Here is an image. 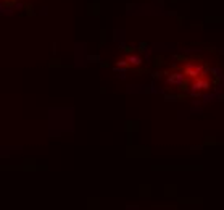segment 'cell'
<instances>
[{"mask_svg":"<svg viewBox=\"0 0 224 210\" xmlns=\"http://www.w3.org/2000/svg\"><path fill=\"white\" fill-rule=\"evenodd\" d=\"M221 84V73L202 55L177 57L163 73V86L168 92L184 97L211 94Z\"/></svg>","mask_w":224,"mask_h":210,"instance_id":"1","label":"cell"},{"mask_svg":"<svg viewBox=\"0 0 224 210\" xmlns=\"http://www.w3.org/2000/svg\"><path fill=\"white\" fill-rule=\"evenodd\" d=\"M21 2H24V0H0V8H11Z\"/></svg>","mask_w":224,"mask_h":210,"instance_id":"2","label":"cell"}]
</instances>
